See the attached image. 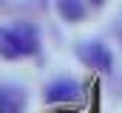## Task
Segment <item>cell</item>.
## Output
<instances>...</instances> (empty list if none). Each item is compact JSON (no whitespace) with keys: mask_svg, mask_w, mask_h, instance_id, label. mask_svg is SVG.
Returning a JSON list of instances; mask_svg holds the SVG:
<instances>
[{"mask_svg":"<svg viewBox=\"0 0 122 113\" xmlns=\"http://www.w3.org/2000/svg\"><path fill=\"white\" fill-rule=\"evenodd\" d=\"M91 3H94V6H102V3H105V0H91Z\"/></svg>","mask_w":122,"mask_h":113,"instance_id":"obj_7","label":"cell"},{"mask_svg":"<svg viewBox=\"0 0 122 113\" xmlns=\"http://www.w3.org/2000/svg\"><path fill=\"white\" fill-rule=\"evenodd\" d=\"M0 56L3 59H20V48H17L14 31L9 26H0Z\"/></svg>","mask_w":122,"mask_h":113,"instance_id":"obj_6","label":"cell"},{"mask_svg":"<svg viewBox=\"0 0 122 113\" xmlns=\"http://www.w3.org/2000/svg\"><path fill=\"white\" fill-rule=\"evenodd\" d=\"M43 99L48 105H65V102H80L82 99V85L77 79H68V76H60L54 82L46 85L43 90Z\"/></svg>","mask_w":122,"mask_h":113,"instance_id":"obj_2","label":"cell"},{"mask_svg":"<svg viewBox=\"0 0 122 113\" xmlns=\"http://www.w3.org/2000/svg\"><path fill=\"white\" fill-rule=\"evenodd\" d=\"M11 31H14V40H17L20 56H34V54H40V31H37L34 23L20 20V23L11 26Z\"/></svg>","mask_w":122,"mask_h":113,"instance_id":"obj_3","label":"cell"},{"mask_svg":"<svg viewBox=\"0 0 122 113\" xmlns=\"http://www.w3.org/2000/svg\"><path fill=\"white\" fill-rule=\"evenodd\" d=\"M0 3H3V0H0Z\"/></svg>","mask_w":122,"mask_h":113,"instance_id":"obj_8","label":"cell"},{"mask_svg":"<svg viewBox=\"0 0 122 113\" xmlns=\"http://www.w3.org/2000/svg\"><path fill=\"white\" fill-rule=\"evenodd\" d=\"M26 105V93L14 85H0V113H20Z\"/></svg>","mask_w":122,"mask_h":113,"instance_id":"obj_4","label":"cell"},{"mask_svg":"<svg viewBox=\"0 0 122 113\" xmlns=\"http://www.w3.org/2000/svg\"><path fill=\"white\" fill-rule=\"evenodd\" d=\"M77 56H80L82 65L97 68V71H102V74L114 71V54H111V48H108L105 42H99V40H85V42H80V45H77Z\"/></svg>","mask_w":122,"mask_h":113,"instance_id":"obj_1","label":"cell"},{"mask_svg":"<svg viewBox=\"0 0 122 113\" xmlns=\"http://www.w3.org/2000/svg\"><path fill=\"white\" fill-rule=\"evenodd\" d=\"M57 14L65 23H80L85 17V3L82 0H57Z\"/></svg>","mask_w":122,"mask_h":113,"instance_id":"obj_5","label":"cell"}]
</instances>
